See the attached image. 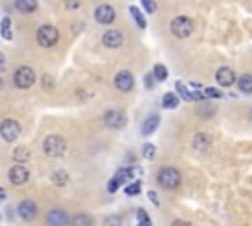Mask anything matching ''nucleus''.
<instances>
[{
	"label": "nucleus",
	"mask_w": 252,
	"mask_h": 226,
	"mask_svg": "<svg viewBox=\"0 0 252 226\" xmlns=\"http://www.w3.org/2000/svg\"><path fill=\"white\" fill-rule=\"evenodd\" d=\"M142 6H144V10H146L148 14H154V12L158 10V6H156L154 0H142Z\"/></svg>",
	"instance_id": "nucleus-30"
},
{
	"label": "nucleus",
	"mask_w": 252,
	"mask_h": 226,
	"mask_svg": "<svg viewBox=\"0 0 252 226\" xmlns=\"http://www.w3.org/2000/svg\"><path fill=\"white\" fill-rule=\"evenodd\" d=\"M132 177V169H128V167H126V169H118L116 173H114V177L108 181V193H114V191H118L122 185H126V183H128V179Z\"/></svg>",
	"instance_id": "nucleus-8"
},
{
	"label": "nucleus",
	"mask_w": 252,
	"mask_h": 226,
	"mask_svg": "<svg viewBox=\"0 0 252 226\" xmlns=\"http://www.w3.org/2000/svg\"><path fill=\"white\" fill-rule=\"evenodd\" d=\"M4 197H6V191H4V189H0V201H2Z\"/></svg>",
	"instance_id": "nucleus-38"
},
{
	"label": "nucleus",
	"mask_w": 252,
	"mask_h": 226,
	"mask_svg": "<svg viewBox=\"0 0 252 226\" xmlns=\"http://www.w3.org/2000/svg\"><path fill=\"white\" fill-rule=\"evenodd\" d=\"M48 224L50 226H67L69 224V216L61 208H53V210L48 212Z\"/></svg>",
	"instance_id": "nucleus-15"
},
{
	"label": "nucleus",
	"mask_w": 252,
	"mask_h": 226,
	"mask_svg": "<svg viewBox=\"0 0 252 226\" xmlns=\"http://www.w3.org/2000/svg\"><path fill=\"white\" fill-rule=\"evenodd\" d=\"M193 28H195V24H193V20L187 18V16H176V18L170 22V32H172L176 38H179V40L189 38V36L193 34Z\"/></svg>",
	"instance_id": "nucleus-1"
},
{
	"label": "nucleus",
	"mask_w": 252,
	"mask_h": 226,
	"mask_svg": "<svg viewBox=\"0 0 252 226\" xmlns=\"http://www.w3.org/2000/svg\"><path fill=\"white\" fill-rule=\"evenodd\" d=\"M156 179L164 189H177L181 183V175L176 167H162Z\"/></svg>",
	"instance_id": "nucleus-3"
},
{
	"label": "nucleus",
	"mask_w": 252,
	"mask_h": 226,
	"mask_svg": "<svg viewBox=\"0 0 252 226\" xmlns=\"http://www.w3.org/2000/svg\"><path fill=\"white\" fill-rule=\"evenodd\" d=\"M95 20H97L99 24L110 26V24L116 20V12H114V8H112L110 4H101V6H97V10H95Z\"/></svg>",
	"instance_id": "nucleus-9"
},
{
	"label": "nucleus",
	"mask_w": 252,
	"mask_h": 226,
	"mask_svg": "<svg viewBox=\"0 0 252 226\" xmlns=\"http://www.w3.org/2000/svg\"><path fill=\"white\" fill-rule=\"evenodd\" d=\"M236 85H238V90L240 92L252 94V75H240L238 81H236Z\"/></svg>",
	"instance_id": "nucleus-18"
},
{
	"label": "nucleus",
	"mask_w": 252,
	"mask_h": 226,
	"mask_svg": "<svg viewBox=\"0 0 252 226\" xmlns=\"http://www.w3.org/2000/svg\"><path fill=\"white\" fill-rule=\"evenodd\" d=\"M128 12H130V16L134 18L136 26H138L140 30H144V28H146V18H144L142 10H140V8H136V6H130V8H128Z\"/></svg>",
	"instance_id": "nucleus-21"
},
{
	"label": "nucleus",
	"mask_w": 252,
	"mask_h": 226,
	"mask_svg": "<svg viewBox=\"0 0 252 226\" xmlns=\"http://www.w3.org/2000/svg\"><path fill=\"white\" fill-rule=\"evenodd\" d=\"M172 226H191V224H189V222H185V220H176Z\"/></svg>",
	"instance_id": "nucleus-36"
},
{
	"label": "nucleus",
	"mask_w": 252,
	"mask_h": 226,
	"mask_svg": "<svg viewBox=\"0 0 252 226\" xmlns=\"http://www.w3.org/2000/svg\"><path fill=\"white\" fill-rule=\"evenodd\" d=\"M38 4H40V0H14V6L18 12L22 14H32L38 10Z\"/></svg>",
	"instance_id": "nucleus-16"
},
{
	"label": "nucleus",
	"mask_w": 252,
	"mask_h": 226,
	"mask_svg": "<svg viewBox=\"0 0 252 226\" xmlns=\"http://www.w3.org/2000/svg\"><path fill=\"white\" fill-rule=\"evenodd\" d=\"M162 104H164V108H177L179 106V96L176 94V92H166L164 94V98H162Z\"/></svg>",
	"instance_id": "nucleus-22"
},
{
	"label": "nucleus",
	"mask_w": 252,
	"mask_h": 226,
	"mask_svg": "<svg viewBox=\"0 0 252 226\" xmlns=\"http://www.w3.org/2000/svg\"><path fill=\"white\" fill-rule=\"evenodd\" d=\"M18 212H20V216H22L26 222H30V220H34V218L38 216V204H36L32 199H24V201L20 203V206H18Z\"/></svg>",
	"instance_id": "nucleus-12"
},
{
	"label": "nucleus",
	"mask_w": 252,
	"mask_h": 226,
	"mask_svg": "<svg viewBox=\"0 0 252 226\" xmlns=\"http://www.w3.org/2000/svg\"><path fill=\"white\" fill-rule=\"evenodd\" d=\"M104 226H122V220L118 216H108L104 220Z\"/></svg>",
	"instance_id": "nucleus-32"
},
{
	"label": "nucleus",
	"mask_w": 252,
	"mask_h": 226,
	"mask_svg": "<svg viewBox=\"0 0 252 226\" xmlns=\"http://www.w3.org/2000/svg\"><path fill=\"white\" fill-rule=\"evenodd\" d=\"M4 69V53H0V71Z\"/></svg>",
	"instance_id": "nucleus-37"
},
{
	"label": "nucleus",
	"mask_w": 252,
	"mask_h": 226,
	"mask_svg": "<svg viewBox=\"0 0 252 226\" xmlns=\"http://www.w3.org/2000/svg\"><path fill=\"white\" fill-rule=\"evenodd\" d=\"M51 181H53L57 187H65V185L69 183V177H67V173H63V171H55L53 177H51Z\"/></svg>",
	"instance_id": "nucleus-25"
},
{
	"label": "nucleus",
	"mask_w": 252,
	"mask_h": 226,
	"mask_svg": "<svg viewBox=\"0 0 252 226\" xmlns=\"http://www.w3.org/2000/svg\"><path fill=\"white\" fill-rule=\"evenodd\" d=\"M102 44L106 47H110V49H116V47H120L124 44V36L118 30H108V32L102 34Z\"/></svg>",
	"instance_id": "nucleus-14"
},
{
	"label": "nucleus",
	"mask_w": 252,
	"mask_h": 226,
	"mask_svg": "<svg viewBox=\"0 0 252 226\" xmlns=\"http://www.w3.org/2000/svg\"><path fill=\"white\" fill-rule=\"evenodd\" d=\"M12 156H14L16 161H28V159H30V152H28V148H24V146L16 148V150L12 152Z\"/></svg>",
	"instance_id": "nucleus-24"
},
{
	"label": "nucleus",
	"mask_w": 252,
	"mask_h": 226,
	"mask_svg": "<svg viewBox=\"0 0 252 226\" xmlns=\"http://www.w3.org/2000/svg\"><path fill=\"white\" fill-rule=\"evenodd\" d=\"M51 87H53V79L50 75H46L44 77V89H51Z\"/></svg>",
	"instance_id": "nucleus-33"
},
{
	"label": "nucleus",
	"mask_w": 252,
	"mask_h": 226,
	"mask_svg": "<svg viewBox=\"0 0 252 226\" xmlns=\"http://www.w3.org/2000/svg\"><path fill=\"white\" fill-rule=\"evenodd\" d=\"M63 6L69 10V12H75L81 8V0H63Z\"/></svg>",
	"instance_id": "nucleus-29"
},
{
	"label": "nucleus",
	"mask_w": 252,
	"mask_h": 226,
	"mask_svg": "<svg viewBox=\"0 0 252 226\" xmlns=\"http://www.w3.org/2000/svg\"><path fill=\"white\" fill-rule=\"evenodd\" d=\"M154 81H156V79H154V75H152V73H150V75H146V87H148V89H152V87H154Z\"/></svg>",
	"instance_id": "nucleus-34"
},
{
	"label": "nucleus",
	"mask_w": 252,
	"mask_h": 226,
	"mask_svg": "<svg viewBox=\"0 0 252 226\" xmlns=\"http://www.w3.org/2000/svg\"><path fill=\"white\" fill-rule=\"evenodd\" d=\"M142 156H144L146 159H154V156H156V146H154V144H146V146L142 148Z\"/></svg>",
	"instance_id": "nucleus-28"
},
{
	"label": "nucleus",
	"mask_w": 252,
	"mask_h": 226,
	"mask_svg": "<svg viewBox=\"0 0 252 226\" xmlns=\"http://www.w3.org/2000/svg\"><path fill=\"white\" fill-rule=\"evenodd\" d=\"M10 26H12L10 18H4V20H2V24H0V30H2V38H4V40H12V32H10Z\"/></svg>",
	"instance_id": "nucleus-27"
},
{
	"label": "nucleus",
	"mask_w": 252,
	"mask_h": 226,
	"mask_svg": "<svg viewBox=\"0 0 252 226\" xmlns=\"http://www.w3.org/2000/svg\"><path fill=\"white\" fill-rule=\"evenodd\" d=\"M28 179H30L28 167H24V165H14V167H10V171H8V181H10L12 185H26Z\"/></svg>",
	"instance_id": "nucleus-11"
},
{
	"label": "nucleus",
	"mask_w": 252,
	"mask_h": 226,
	"mask_svg": "<svg viewBox=\"0 0 252 226\" xmlns=\"http://www.w3.org/2000/svg\"><path fill=\"white\" fill-rule=\"evenodd\" d=\"M152 75H154V79L156 81H166L168 79V69H166V65H162V63H158V65H154V71H152Z\"/></svg>",
	"instance_id": "nucleus-23"
},
{
	"label": "nucleus",
	"mask_w": 252,
	"mask_h": 226,
	"mask_svg": "<svg viewBox=\"0 0 252 226\" xmlns=\"http://www.w3.org/2000/svg\"><path fill=\"white\" fill-rule=\"evenodd\" d=\"M158 126H160V118H158V116H150V118L142 124V134H144V136H150V134L156 132Z\"/></svg>",
	"instance_id": "nucleus-19"
},
{
	"label": "nucleus",
	"mask_w": 252,
	"mask_h": 226,
	"mask_svg": "<svg viewBox=\"0 0 252 226\" xmlns=\"http://www.w3.org/2000/svg\"><path fill=\"white\" fill-rule=\"evenodd\" d=\"M36 40H38V44H40L42 47H53V45L57 44V40H59V32H57L55 26L46 24V26H42V28L38 30Z\"/></svg>",
	"instance_id": "nucleus-4"
},
{
	"label": "nucleus",
	"mask_w": 252,
	"mask_h": 226,
	"mask_svg": "<svg viewBox=\"0 0 252 226\" xmlns=\"http://www.w3.org/2000/svg\"><path fill=\"white\" fill-rule=\"evenodd\" d=\"M67 150V144L61 136H48L44 140V154L48 158H61Z\"/></svg>",
	"instance_id": "nucleus-2"
},
{
	"label": "nucleus",
	"mask_w": 252,
	"mask_h": 226,
	"mask_svg": "<svg viewBox=\"0 0 252 226\" xmlns=\"http://www.w3.org/2000/svg\"><path fill=\"white\" fill-rule=\"evenodd\" d=\"M203 90H205V96H209V98H221V96H223V92L217 90V89H213V87H207V89H203Z\"/></svg>",
	"instance_id": "nucleus-31"
},
{
	"label": "nucleus",
	"mask_w": 252,
	"mask_h": 226,
	"mask_svg": "<svg viewBox=\"0 0 252 226\" xmlns=\"http://www.w3.org/2000/svg\"><path fill=\"white\" fill-rule=\"evenodd\" d=\"M69 224H71V226H93V218H91L89 214L81 212V214H75V216L69 220Z\"/></svg>",
	"instance_id": "nucleus-20"
},
{
	"label": "nucleus",
	"mask_w": 252,
	"mask_h": 226,
	"mask_svg": "<svg viewBox=\"0 0 252 226\" xmlns=\"http://www.w3.org/2000/svg\"><path fill=\"white\" fill-rule=\"evenodd\" d=\"M148 197H150V201H152L154 204H160V201H158V195H156L154 191H150V193H148Z\"/></svg>",
	"instance_id": "nucleus-35"
},
{
	"label": "nucleus",
	"mask_w": 252,
	"mask_h": 226,
	"mask_svg": "<svg viewBox=\"0 0 252 226\" xmlns=\"http://www.w3.org/2000/svg\"><path fill=\"white\" fill-rule=\"evenodd\" d=\"M34 83H36V71L32 67L22 65V67L16 69V73H14V85L18 89H30Z\"/></svg>",
	"instance_id": "nucleus-5"
},
{
	"label": "nucleus",
	"mask_w": 252,
	"mask_h": 226,
	"mask_svg": "<svg viewBox=\"0 0 252 226\" xmlns=\"http://www.w3.org/2000/svg\"><path fill=\"white\" fill-rule=\"evenodd\" d=\"M248 116H250V120H252V108H250V112H248Z\"/></svg>",
	"instance_id": "nucleus-39"
},
{
	"label": "nucleus",
	"mask_w": 252,
	"mask_h": 226,
	"mask_svg": "<svg viewBox=\"0 0 252 226\" xmlns=\"http://www.w3.org/2000/svg\"><path fill=\"white\" fill-rule=\"evenodd\" d=\"M20 124L14 118H6L2 124H0V136H2L6 142H14L16 138H20Z\"/></svg>",
	"instance_id": "nucleus-6"
},
{
	"label": "nucleus",
	"mask_w": 252,
	"mask_h": 226,
	"mask_svg": "<svg viewBox=\"0 0 252 226\" xmlns=\"http://www.w3.org/2000/svg\"><path fill=\"white\" fill-rule=\"evenodd\" d=\"M215 79H217V83L221 87H230V85L236 83V75H234V71L230 67H219L217 73H215Z\"/></svg>",
	"instance_id": "nucleus-13"
},
{
	"label": "nucleus",
	"mask_w": 252,
	"mask_h": 226,
	"mask_svg": "<svg viewBox=\"0 0 252 226\" xmlns=\"http://www.w3.org/2000/svg\"><path fill=\"white\" fill-rule=\"evenodd\" d=\"M104 124H106L108 128L118 130V128H122V126L126 124V114H124L122 110H116V108L106 110V112H104Z\"/></svg>",
	"instance_id": "nucleus-7"
},
{
	"label": "nucleus",
	"mask_w": 252,
	"mask_h": 226,
	"mask_svg": "<svg viewBox=\"0 0 252 226\" xmlns=\"http://www.w3.org/2000/svg\"><path fill=\"white\" fill-rule=\"evenodd\" d=\"M140 191H142V181H132V183L126 185V195H130V197L138 195Z\"/></svg>",
	"instance_id": "nucleus-26"
},
{
	"label": "nucleus",
	"mask_w": 252,
	"mask_h": 226,
	"mask_svg": "<svg viewBox=\"0 0 252 226\" xmlns=\"http://www.w3.org/2000/svg\"><path fill=\"white\" fill-rule=\"evenodd\" d=\"M209 146H211V136H209V134H205V132L195 134V138H193V148H195V150L205 152Z\"/></svg>",
	"instance_id": "nucleus-17"
},
{
	"label": "nucleus",
	"mask_w": 252,
	"mask_h": 226,
	"mask_svg": "<svg viewBox=\"0 0 252 226\" xmlns=\"http://www.w3.org/2000/svg\"><path fill=\"white\" fill-rule=\"evenodd\" d=\"M114 87L122 92H128L134 89V75L130 71H118L114 77Z\"/></svg>",
	"instance_id": "nucleus-10"
}]
</instances>
